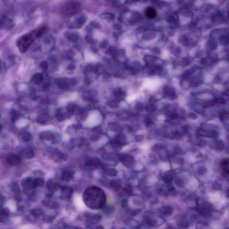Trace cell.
<instances>
[{
  "label": "cell",
  "instance_id": "obj_6",
  "mask_svg": "<svg viewBox=\"0 0 229 229\" xmlns=\"http://www.w3.org/2000/svg\"><path fill=\"white\" fill-rule=\"evenodd\" d=\"M23 189L26 191H31L37 188L34 180L31 177L24 179L22 182Z\"/></svg>",
  "mask_w": 229,
  "mask_h": 229
},
{
  "label": "cell",
  "instance_id": "obj_21",
  "mask_svg": "<svg viewBox=\"0 0 229 229\" xmlns=\"http://www.w3.org/2000/svg\"><path fill=\"white\" fill-rule=\"evenodd\" d=\"M10 211L8 209L4 208L1 209V222H2L4 218H6L9 215Z\"/></svg>",
  "mask_w": 229,
  "mask_h": 229
},
{
  "label": "cell",
  "instance_id": "obj_26",
  "mask_svg": "<svg viewBox=\"0 0 229 229\" xmlns=\"http://www.w3.org/2000/svg\"><path fill=\"white\" fill-rule=\"evenodd\" d=\"M31 138V134L28 132H23L22 135V139L24 141H28Z\"/></svg>",
  "mask_w": 229,
  "mask_h": 229
},
{
  "label": "cell",
  "instance_id": "obj_14",
  "mask_svg": "<svg viewBox=\"0 0 229 229\" xmlns=\"http://www.w3.org/2000/svg\"><path fill=\"white\" fill-rule=\"evenodd\" d=\"M74 172L70 170H66L63 172L61 179L65 181L68 182L71 180L74 176Z\"/></svg>",
  "mask_w": 229,
  "mask_h": 229
},
{
  "label": "cell",
  "instance_id": "obj_7",
  "mask_svg": "<svg viewBox=\"0 0 229 229\" xmlns=\"http://www.w3.org/2000/svg\"><path fill=\"white\" fill-rule=\"evenodd\" d=\"M86 21V17L84 15H81L75 19L70 25L71 28L74 29H79L82 28Z\"/></svg>",
  "mask_w": 229,
  "mask_h": 229
},
{
  "label": "cell",
  "instance_id": "obj_25",
  "mask_svg": "<svg viewBox=\"0 0 229 229\" xmlns=\"http://www.w3.org/2000/svg\"><path fill=\"white\" fill-rule=\"evenodd\" d=\"M49 120V117L47 115L42 114L39 115L37 120L39 122L44 123L47 121Z\"/></svg>",
  "mask_w": 229,
  "mask_h": 229
},
{
  "label": "cell",
  "instance_id": "obj_24",
  "mask_svg": "<svg viewBox=\"0 0 229 229\" xmlns=\"http://www.w3.org/2000/svg\"><path fill=\"white\" fill-rule=\"evenodd\" d=\"M31 213L32 214V215L36 217L40 216L42 213V211L40 210V209H34L31 210Z\"/></svg>",
  "mask_w": 229,
  "mask_h": 229
},
{
  "label": "cell",
  "instance_id": "obj_3",
  "mask_svg": "<svg viewBox=\"0 0 229 229\" xmlns=\"http://www.w3.org/2000/svg\"><path fill=\"white\" fill-rule=\"evenodd\" d=\"M80 9L79 2L75 1H70L62 6L60 13L61 15L65 17H73L79 13Z\"/></svg>",
  "mask_w": 229,
  "mask_h": 229
},
{
  "label": "cell",
  "instance_id": "obj_12",
  "mask_svg": "<svg viewBox=\"0 0 229 229\" xmlns=\"http://www.w3.org/2000/svg\"><path fill=\"white\" fill-rule=\"evenodd\" d=\"M144 15L148 19H154L157 17V11L153 7H147L144 10Z\"/></svg>",
  "mask_w": 229,
  "mask_h": 229
},
{
  "label": "cell",
  "instance_id": "obj_11",
  "mask_svg": "<svg viewBox=\"0 0 229 229\" xmlns=\"http://www.w3.org/2000/svg\"><path fill=\"white\" fill-rule=\"evenodd\" d=\"M74 80L69 79H61L58 80L57 82V85L62 89H65L71 85L74 84Z\"/></svg>",
  "mask_w": 229,
  "mask_h": 229
},
{
  "label": "cell",
  "instance_id": "obj_15",
  "mask_svg": "<svg viewBox=\"0 0 229 229\" xmlns=\"http://www.w3.org/2000/svg\"><path fill=\"white\" fill-rule=\"evenodd\" d=\"M220 167L222 171L229 174V158L224 159L221 162Z\"/></svg>",
  "mask_w": 229,
  "mask_h": 229
},
{
  "label": "cell",
  "instance_id": "obj_9",
  "mask_svg": "<svg viewBox=\"0 0 229 229\" xmlns=\"http://www.w3.org/2000/svg\"><path fill=\"white\" fill-rule=\"evenodd\" d=\"M7 163L12 166H17L21 163V159L17 155H10L6 159Z\"/></svg>",
  "mask_w": 229,
  "mask_h": 229
},
{
  "label": "cell",
  "instance_id": "obj_5",
  "mask_svg": "<svg viewBox=\"0 0 229 229\" xmlns=\"http://www.w3.org/2000/svg\"><path fill=\"white\" fill-rule=\"evenodd\" d=\"M14 25L13 21L10 18L4 16H2L1 18L0 22L1 28L10 30L14 26Z\"/></svg>",
  "mask_w": 229,
  "mask_h": 229
},
{
  "label": "cell",
  "instance_id": "obj_13",
  "mask_svg": "<svg viewBox=\"0 0 229 229\" xmlns=\"http://www.w3.org/2000/svg\"><path fill=\"white\" fill-rule=\"evenodd\" d=\"M86 223L87 225H90L97 223L101 219V216L98 215H86Z\"/></svg>",
  "mask_w": 229,
  "mask_h": 229
},
{
  "label": "cell",
  "instance_id": "obj_18",
  "mask_svg": "<svg viewBox=\"0 0 229 229\" xmlns=\"http://www.w3.org/2000/svg\"><path fill=\"white\" fill-rule=\"evenodd\" d=\"M61 186L57 182L50 180L48 183V188L50 191L55 192L58 189H61Z\"/></svg>",
  "mask_w": 229,
  "mask_h": 229
},
{
  "label": "cell",
  "instance_id": "obj_19",
  "mask_svg": "<svg viewBox=\"0 0 229 229\" xmlns=\"http://www.w3.org/2000/svg\"><path fill=\"white\" fill-rule=\"evenodd\" d=\"M43 79V76L41 73H36L33 76L32 80L34 83L36 84H39L42 82Z\"/></svg>",
  "mask_w": 229,
  "mask_h": 229
},
{
  "label": "cell",
  "instance_id": "obj_23",
  "mask_svg": "<svg viewBox=\"0 0 229 229\" xmlns=\"http://www.w3.org/2000/svg\"><path fill=\"white\" fill-rule=\"evenodd\" d=\"M36 187H43L44 185V181L42 179L37 178L34 179Z\"/></svg>",
  "mask_w": 229,
  "mask_h": 229
},
{
  "label": "cell",
  "instance_id": "obj_22",
  "mask_svg": "<svg viewBox=\"0 0 229 229\" xmlns=\"http://www.w3.org/2000/svg\"><path fill=\"white\" fill-rule=\"evenodd\" d=\"M43 205H45V206L49 207V208H53V209L58 207V204L53 202L45 201H43Z\"/></svg>",
  "mask_w": 229,
  "mask_h": 229
},
{
  "label": "cell",
  "instance_id": "obj_10",
  "mask_svg": "<svg viewBox=\"0 0 229 229\" xmlns=\"http://www.w3.org/2000/svg\"><path fill=\"white\" fill-rule=\"evenodd\" d=\"M120 160L128 168H132L134 164V159L129 155H123L120 157Z\"/></svg>",
  "mask_w": 229,
  "mask_h": 229
},
{
  "label": "cell",
  "instance_id": "obj_1",
  "mask_svg": "<svg viewBox=\"0 0 229 229\" xmlns=\"http://www.w3.org/2000/svg\"><path fill=\"white\" fill-rule=\"evenodd\" d=\"M106 199L105 192L97 186L88 187L83 194V199L85 204L92 210H100L104 207Z\"/></svg>",
  "mask_w": 229,
  "mask_h": 229
},
{
  "label": "cell",
  "instance_id": "obj_4",
  "mask_svg": "<svg viewBox=\"0 0 229 229\" xmlns=\"http://www.w3.org/2000/svg\"><path fill=\"white\" fill-rule=\"evenodd\" d=\"M100 164V160L97 158H93L86 161L84 167L88 171H93L98 168Z\"/></svg>",
  "mask_w": 229,
  "mask_h": 229
},
{
  "label": "cell",
  "instance_id": "obj_32",
  "mask_svg": "<svg viewBox=\"0 0 229 229\" xmlns=\"http://www.w3.org/2000/svg\"><path fill=\"white\" fill-rule=\"evenodd\" d=\"M74 107H73V106H69V107L68 108V111L69 112H70V113L73 112H74Z\"/></svg>",
  "mask_w": 229,
  "mask_h": 229
},
{
  "label": "cell",
  "instance_id": "obj_27",
  "mask_svg": "<svg viewBox=\"0 0 229 229\" xmlns=\"http://www.w3.org/2000/svg\"><path fill=\"white\" fill-rule=\"evenodd\" d=\"M162 212V213H164L165 214H171L172 212V209L171 207H165V208H163Z\"/></svg>",
  "mask_w": 229,
  "mask_h": 229
},
{
  "label": "cell",
  "instance_id": "obj_2",
  "mask_svg": "<svg viewBox=\"0 0 229 229\" xmlns=\"http://www.w3.org/2000/svg\"><path fill=\"white\" fill-rule=\"evenodd\" d=\"M48 30L46 26H41L20 37L17 42V45L20 51L22 53L27 52L33 42L44 35Z\"/></svg>",
  "mask_w": 229,
  "mask_h": 229
},
{
  "label": "cell",
  "instance_id": "obj_16",
  "mask_svg": "<svg viewBox=\"0 0 229 229\" xmlns=\"http://www.w3.org/2000/svg\"><path fill=\"white\" fill-rule=\"evenodd\" d=\"M64 35L66 39L73 43L77 42L79 39V36L77 34L70 32H66L64 33Z\"/></svg>",
  "mask_w": 229,
  "mask_h": 229
},
{
  "label": "cell",
  "instance_id": "obj_28",
  "mask_svg": "<svg viewBox=\"0 0 229 229\" xmlns=\"http://www.w3.org/2000/svg\"><path fill=\"white\" fill-rule=\"evenodd\" d=\"M119 183L120 182H118L117 181H112V186L113 187V188H114L115 189H119L120 187V183Z\"/></svg>",
  "mask_w": 229,
  "mask_h": 229
},
{
  "label": "cell",
  "instance_id": "obj_8",
  "mask_svg": "<svg viewBox=\"0 0 229 229\" xmlns=\"http://www.w3.org/2000/svg\"><path fill=\"white\" fill-rule=\"evenodd\" d=\"M61 194L60 196V198L62 200H69L72 196L73 190L70 187L64 186L61 187Z\"/></svg>",
  "mask_w": 229,
  "mask_h": 229
},
{
  "label": "cell",
  "instance_id": "obj_31",
  "mask_svg": "<svg viewBox=\"0 0 229 229\" xmlns=\"http://www.w3.org/2000/svg\"><path fill=\"white\" fill-rule=\"evenodd\" d=\"M13 190H14V192H18V191H19V189H18V188H19V187H18V185H17L16 184H13Z\"/></svg>",
  "mask_w": 229,
  "mask_h": 229
},
{
  "label": "cell",
  "instance_id": "obj_17",
  "mask_svg": "<svg viewBox=\"0 0 229 229\" xmlns=\"http://www.w3.org/2000/svg\"><path fill=\"white\" fill-rule=\"evenodd\" d=\"M21 155L22 157L26 159H31L34 156V153L32 149L27 148L21 152Z\"/></svg>",
  "mask_w": 229,
  "mask_h": 229
},
{
  "label": "cell",
  "instance_id": "obj_30",
  "mask_svg": "<svg viewBox=\"0 0 229 229\" xmlns=\"http://www.w3.org/2000/svg\"><path fill=\"white\" fill-rule=\"evenodd\" d=\"M41 65L43 69H47V68H48V63H47V62H46V61H44L43 62Z\"/></svg>",
  "mask_w": 229,
  "mask_h": 229
},
{
  "label": "cell",
  "instance_id": "obj_20",
  "mask_svg": "<svg viewBox=\"0 0 229 229\" xmlns=\"http://www.w3.org/2000/svg\"><path fill=\"white\" fill-rule=\"evenodd\" d=\"M173 173L172 171L168 172L164 174L163 179L167 183H170L173 178Z\"/></svg>",
  "mask_w": 229,
  "mask_h": 229
},
{
  "label": "cell",
  "instance_id": "obj_29",
  "mask_svg": "<svg viewBox=\"0 0 229 229\" xmlns=\"http://www.w3.org/2000/svg\"><path fill=\"white\" fill-rule=\"evenodd\" d=\"M43 138L46 139H49L52 140L53 138V135H52V134H50V133L49 134L47 133V134L43 135Z\"/></svg>",
  "mask_w": 229,
  "mask_h": 229
}]
</instances>
